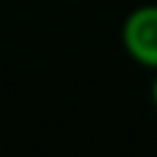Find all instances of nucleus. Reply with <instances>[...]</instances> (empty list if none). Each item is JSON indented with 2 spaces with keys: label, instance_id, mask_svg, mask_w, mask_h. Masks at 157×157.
<instances>
[{
  "label": "nucleus",
  "instance_id": "obj_1",
  "mask_svg": "<svg viewBox=\"0 0 157 157\" xmlns=\"http://www.w3.org/2000/svg\"><path fill=\"white\" fill-rule=\"evenodd\" d=\"M121 44L132 61L157 72V6L130 11L121 28Z\"/></svg>",
  "mask_w": 157,
  "mask_h": 157
},
{
  "label": "nucleus",
  "instance_id": "obj_2",
  "mask_svg": "<svg viewBox=\"0 0 157 157\" xmlns=\"http://www.w3.org/2000/svg\"><path fill=\"white\" fill-rule=\"evenodd\" d=\"M152 102H155V108H157V75H155V80H152Z\"/></svg>",
  "mask_w": 157,
  "mask_h": 157
}]
</instances>
